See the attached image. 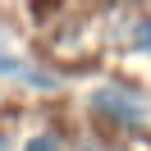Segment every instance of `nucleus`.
Here are the masks:
<instances>
[{"label": "nucleus", "instance_id": "obj_1", "mask_svg": "<svg viewBox=\"0 0 151 151\" xmlns=\"http://www.w3.org/2000/svg\"><path fill=\"white\" fill-rule=\"evenodd\" d=\"M87 110H92V119L101 124V128L133 133V128H142V124L151 119V96L137 92V87H128V83H119V78H110V83L92 87Z\"/></svg>", "mask_w": 151, "mask_h": 151}, {"label": "nucleus", "instance_id": "obj_2", "mask_svg": "<svg viewBox=\"0 0 151 151\" xmlns=\"http://www.w3.org/2000/svg\"><path fill=\"white\" fill-rule=\"evenodd\" d=\"M128 46L137 50V55H151V9L128 23Z\"/></svg>", "mask_w": 151, "mask_h": 151}, {"label": "nucleus", "instance_id": "obj_3", "mask_svg": "<svg viewBox=\"0 0 151 151\" xmlns=\"http://www.w3.org/2000/svg\"><path fill=\"white\" fill-rule=\"evenodd\" d=\"M23 151H69V142H64V133H55V128H37L23 142Z\"/></svg>", "mask_w": 151, "mask_h": 151}, {"label": "nucleus", "instance_id": "obj_4", "mask_svg": "<svg viewBox=\"0 0 151 151\" xmlns=\"http://www.w3.org/2000/svg\"><path fill=\"white\" fill-rule=\"evenodd\" d=\"M23 73H28V60H19L14 50H5V46H0V78H14V83H19Z\"/></svg>", "mask_w": 151, "mask_h": 151}, {"label": "nucleus", "instance_id": "obj_5", "mask_svg": "<svg viewBox=\"0 0 151 151\" xmlns=\"http://www.w3.org/2000/svg\"><path fill=\"white\" fill-rule=\"evenodd\" d=\"M0 151H14V142H9V133H0Z\"/></svg>", "mask_w": 151, "mask_h": 151}]
</instances>
